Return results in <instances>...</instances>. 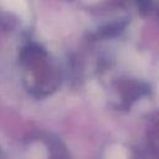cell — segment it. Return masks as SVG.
Instances as JSON below:
<instances>
[{
    "instance_id": "obj_1",
    "label": "cell",
    "mask_w": 159,
    "mask_h": 159,
    "mask_svg": "<svg viewBox=\"0 0 159 159\" xmlns=\"http://www.w3.org/2000/svg\"><path fill=\"white\" fill-rule=\"evenodd\" d=\"M0 4L9 11H12L17 15H24L27 11L25 0H0Z\"/></svg>"
}]
</instances>
